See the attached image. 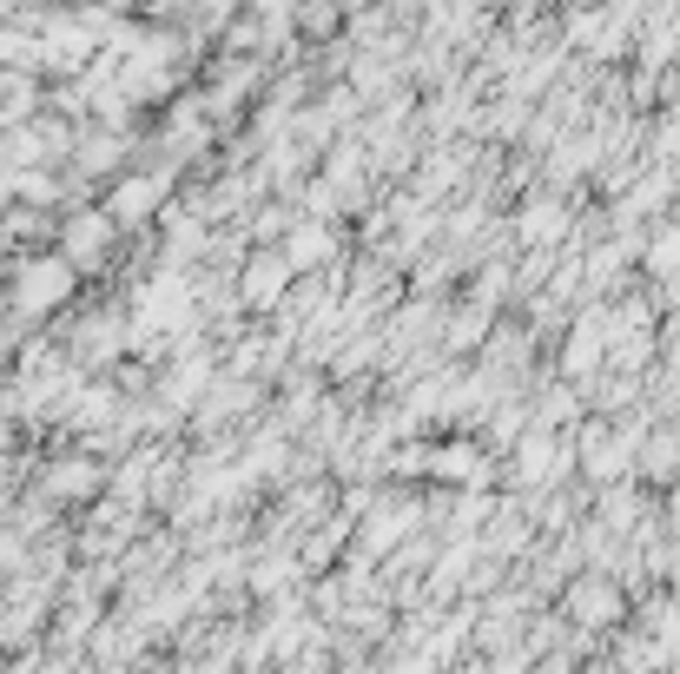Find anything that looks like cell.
<instances>
[{
	"instance_id": "obj_3",
	"label": "cell",
	"mask_w": 680,
	"mask_h": 674,
	"mask_svg": "<svg viewBox=\"0 0 680 674\" xmlns=\"http://www.w3.org/2000/svg\"><path fill=\"white\" fill-rule=\"evenodd\" d=\"M648 259H654V271H680V225H674V232H654Z\"/></svg>"
},
{
	"instance_id": "obj_2",
	"label": "cell",
	"mask_w": 680,
	"mask_h": 674,
	"mask_svg": "<svg viewBox=\"0 0 680 674\" xmlns=\"http://www.w3.org/2000/svg\"><path fill=\"white\" fill-rule=\"evenodd\" d=\"M555 232H568V212L555 199H536L529 219H522V239H555Z\"/></svg>"
},
{
	"instance_id": "obj_1",
	"label": "cell",
	"mask_w": 680,
	"mask_h": 674,
	"mask_svg": "<svg viewBox=\"0 0 680 674\" xmlns=\"http://www.w3.org/2000/svg\"><path fill=\"white\" fill-rule=\"evenodd\" d=\"M568 615H575V622H615V615H621V595H615V582H601V575H581V582L568 589Z\"/></svg>"
}]
</instances>
